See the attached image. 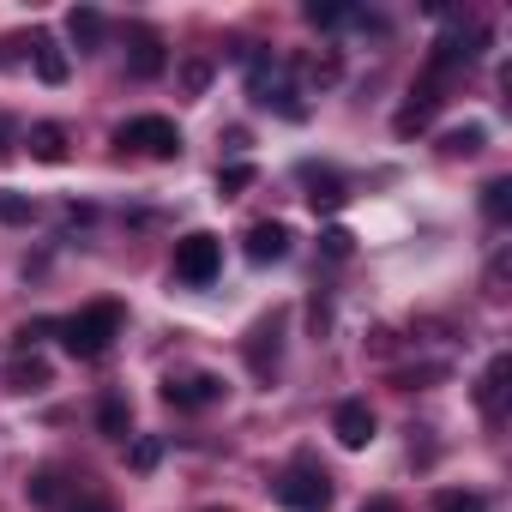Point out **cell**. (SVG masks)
I'll return each instance as SVG.
<instances>
[{
	"instance_id": "obj_31",
	"label": "cell",
	"mask_w": 512,
	"mask_h": 512,
	"mask_svg": "<svg viewBox=\"0 0 512 512\" xmlns=\"http://www.w3.org/2000/svg\"><path fill=\"white\" fill-rule=\"evenodd\" d=\"M362 512H398V500H386V494H374V500H368Z\"/></svg>"
},
{
	"instance_id": "obj_19",
	"label": "cell",
	"mask_w": 512,
	"mask_h": 512,
	"mask_svg": "<svg viewBox=\"0 0 512 512\" xmlns=\"http://www.w3.org/2000/svg\"><path fill=\"white\" fill-rule=\"evenodd\" d=\"M482 211H488L494 223H506V217H512V181H488V187H482Z\"/></svg>"
},
{
	"instance_id": "obj_4",
	"label": "cell",
	"mask_w": 512,
	"mask_h": 512,
	"mask_svg": "<svg viewBox=\"0 0 512 512\" xmlns=\"http://www.w3.org/2000/svg\"><path fill=\"white\" fill-rule=\"evenodd\" d=\"M217 272H223V241H217V235L193 229V235H181V241H175V278H181V284L205 290Z\"/></svg>"
},
{
	"instance_id": "obj_28",
	"label": "cell",
	"mask_w": 512,
	"mask_h": 512,
	"mask_svg": "<svg viewBox=\"0 0 512 512\" xmlns=\"http://www.w3.org/2000/svg\"><path fill=\"white\" fill-rule=\"evenodd\" d=\"M308 73H314L320 85H338V73H344V67H338V55H314V61H308Z\"/></svg>"
},
{
	"instance_id": "obj_17",
	"label": "cell",
	"mask_w": 512,
	"mask_h": 512,
	"mask_svg": "<svg viewBox=\"0 0 512 512\" xmlns=\"http://www.w3.org/2000/svg\"><path fill=\"white\" fill-rule=\"evenodd\" d=\"M344 199H350V193H344L338 175H308V205H314V211H338Z\"/></svg>"
},
{
	"instance_id": "obj_9",
	"label": "cell",
	"mask_w": 512,
	"mask_h": 512,
	"mask_svg": "<svg viewBox=\"0 0 512 512\" xmlns=\"http://www.w3.org/2000/svg\"><path fill=\"white\" fill-rule=\"evenodd\" d=\"M278 332H284V320L272 314V320L253 326V338H247V368L260 374V380H272V374H278Z\"/></svg>"
},
{
	"instance_id": "obj_5",
	"label": "cell",
	"mask_w": 512,
	"mask_h": 512,
	"mask_svg": "<svg viewBox=\"0 0 512 512\" xmlns=\"http://www.w3.org/2000/svg\"><path fill=\"white\" fill-rule=\"evenodd\" d=\"M115 145H133V151H145V157H157V163L181 157V133H175V121H163V115H139V121H127Z\"/></svg>"
},
{
	"instance_id": "obj_20",
	"label": "cell",
	"mask_w": 512,
	"mask_h": 512,
	"mask_svg": "<svg viewBox=\"0 0 512 512\" xmlns=\"http://www.w3.org/2000/svg\"><path fill=\"white\" fill-rule=\"evenodd\" d=\"M482 139H488L482 127H458V133L440 139V151H446V157H470V151H482Z\"/></svg>"
},
{
	"instance_id": "obj_22",
	"label": "cell",
	"mask_w": 512,
	"mask_h": 512,
	"mask_svg": "<svg viewBox=\"0 0 512 512\" xmlns=\"http://www.w3.org/2000/svg\"><path fill=\"white\" fill-rule=\"evenodd\" d=\"M344 19H356V13H350V7H338V0H308V25L332 31V25H344Z\"/></svg>"
},
{
	"instance_id": "obj_8",
	"label": "cell",
	"mask_w": 512,
	"mask_h": 512,
	"mask_svg": "<svg viewBox=\"0 0 512 512\" xmlns=\"http://www.w3.org/2000/svg\"><path fill=\"white\" fill-rule=\"evenodd\" d=\"M506 380H512V356H494V362L482 368V380H476V404H482V416H488V422H500V416H506V392H512Z\"/></svg>"
},
{
	"instance_id": "obj_12",
	"label": "cell",
	"mask_w": 512,
	"mask_h": 512,
	"mask_svg": "<svg viewBox=\"0 0 512 512\" xmlns=\"http://www.w3.org/2000/svg\"><path fill=\"white\" fill-rule=\"evenodd\" d=\"M31 61H37V79H43V85H67V73H73L67 49H61L55 37H37V43H31Z\"/></svg>"
},
{
	"instance_id": "obj_7",
	"label": "cell",
	"mask_w": 512,
	"mask_h": 512,
	"mask_svg": "<svg viewBox=\"0 0 512 512\" xmlns=\"http://www.w3.org/2000/svg\"><path fill=\"white\" fill-rule=\"evenodd\" d=\"M332 434H338V446L362 452V446L374 440V410H368L362 398H344V404L332 410Z\"/></svg>"
},
{
	"instance_id": "obj_21",
	"label": "cell",
	"mask_w": 512,
	"mask_h": 512,
	"mask_svg": "<svg viewBox=\"0 0 512 512\" xmlns=\"http://www.w3.org/2000/svg\"><path fill=\"white\" fill-rule=\"evenodd\" d=\"M61 482H67L61 470H37V476H31V500H37V506H61Z\"/></svg>"
},
{
	"instance_id": "obj_16",
	"label": "cell",
	"mask_w": 512,
	"mask_h": 512,
	"mask_svg": "<svg viewBox=\"0 0 512 512\" xmlns=\"http://www.w3.org/2000/svg\"><path fill=\"white\" fill-rule=\"evenodd\" d=\"M67 31H73L79 49H97V43H103V13H97V7H73V13H67Z\"/></svg>"
},
{
	"instance_id": "obj_10",
	"label": "cell",
	"mask_w": 512,
	"mask_h": 512,
	"mask_svg": "<svg viewBox=\"0 0 512 512\" xmlns=\"http://www.w3.org/2000/svg\"><path fill=\"white\" fill-rule=\"evenodd\" d=\"M290 253V229L284 223H253L247 229V260L253 266H272V260H284Z\"/></svg>"
},
{
	"instance_id": "obj_6",
	"label": "cell",
	"mask_w": 512,
	"mask_h": 512,
	"mask_svg": "<svg viewBox=\"0 0 512 512\" xmlns=\"http://www.w3.org/2000/svg\"><path fill=\"white\" fill-rule=\"evenodd\" d=\"M217 398H223V380L217 374H169L163 380V404H175V410H205Z\"/></svg>"
},
{
	"instance_id": "obj_29",
	"label": "cell",
	"mask_w": 512,
	"mask_h": 512,
	"mask_svg": "<svg viewBox=\"0 0 512 512\" xmlns=\"http://www.w3.org/2000/svg\"><path fill=\"white\" fill-rule=\"evenodd\" d=\"M488 296H494V302H500V296H506V253H500V260H494V266H488Z\"/></svg>"
},
{
	"instance_id": "obj_3",
	"label": "cell",
	"mask_w": 512,
	"mask_h": 512,
	"mask_svg": "<svg viewBox=\"0 0 512 512\" xmlns=\"http://www.w3.org/2000/svg\"><path fill=\"white\" fill-rule=\"evenodd\" d=\"M278 500L290 512H326L332 506V476L314 464V458H296L284 476H278Z\"/></svg>"
},
{
	"instance_id": "obj_2",
	"label": "cell",
	"mask_w": 512,
	"mask_h": 512,
	"mask_svg": "<svg viewBox=\"0 0 512 512\" xmlns=\"http://www.w3.org/2000/svg\"><path fill=\"white\" fill-rule=\"evenodd\" d=\"M61 338H67V350H73L79 362H97V356L121 338V308H115V302H97V308L73 314V320L61 326Z\"/></svg>"
},
{
	"instance_id": "obj_32",
	"label": "cell",
	"mask_w": 512,
	"mask_h": 512,
	"mask_svg": "<svg viewBox=\"0 0 512 512\" xmlns=\"http://www.w3.org/2000/svg\"><path fill=\"white\" fill-rule=\"evenodd\" d=\"M73 512H115L109 500H85V506H73Z\"/></svg>"
},
{
	"instance_id": "obj_27",
	"label": "cell",
	"mask_w": 512,
	"mask_h": 512,
	"mask_svg": "<svg viewBox=\"0 0 512 512\" xmlns=\"http://www.w3.org/2000/svg\"><path fill=\"white\" fill-rule=\"evenodd\" d=\"M241 187H253V169H247V163H235V169L217 175V193H241Z\"/></svg>"
},
{
	"instance_id": "obj_25",
	"label": "cell",
	"mask_w": 512,
	"mask_h": 512,
	"mask_svg": "<svg viewBox=\"0 0 512 512\" xmlns=\"http://www.w3.org/2000/svg\"><path fill=\"white\" fill-rule=\"evenodd\" d=\"M157 458H163V440H151V434H139V440H133V470H151Z\"/></svg>"
},
{
	"instance_id": "obj_1",
	"label": "cell",
	"mask_w": 512,
	"mask_h": 512,
	"mask_svg": "<svg viewBox=\"0 0 512 512\" xmlns=\"http://www.w3.org/2000/svg\"><path fill=\"white\" fill-rule=\"evenodd\" d=\"M235 55L247 61V91H253V103H260V109H278L284 121H302V115H308L302 91L284 79V67H278L272 55H260V49H235Z\"/></svg>"
},
{
	"instance_id": "obj_30",
	"label": "cell",
	"mask_w": 512,
	"mask_h": 512,
	"mask_svg": "<svg viewBox=\"0 0 512 512\" xmlns=\"http://www.w3.org/2000/svg\"><path fill=\"white\" fill-rule=\"evenodd\" d=\"M7 151H13V121L0 115V157H7Z\"/></svg>"
},
{
	"instance_id": "obj_15",
	"label": "cell",
	"mask_w": 512,
	"mask_h": 512,
	"mask_svg": "<svg viewBox=\"0 0 512 512\" xmlns=\"http://www.w3.org/2000/svg\"><path fill=\"white\" fill-rule=\"evenodd\" d=\"M97 428H103L109 440H127V434H133V410H127L121 392H109V398L97 404Z\"/></svg>"
},
{
	"instance_id": "obj_24",
	"label": "cell",
	"mask_w": 512,
	"mask_h": 512,
	"mask_svg": "<svg viewBox=\"0 0 512 512\" xmlns=\"http://www.w3.org/2000/svg\"><path fill=\"white\" fill-rule=\"evenodd\" d=\"M205 85H211V61H187V67H181V91H187V97H199Z\"/></svg>"
},
{
	"instance_id": "obj_23",
	"label": "cell",
	"mask_w": 512,
	"mask_h": 512,
	"mask_svg": "<svg viewBox=\"0 0 512 512\" xmlns=\"http://www.w3.org/2000/svg\"><path fill=\"white\" fill-rule=\"evenodd\" d=\"M31 211H37V205H31L25 193H0V223H31Z\"/></svg>"
},
{
	"instance_id": "obj_14",
	"label": "cell",
	"mask_w": 512,
	"mask_h": 512,
	"mask_svg": "<svg viewBox=\"0 0 512 512\" xmlns=\"http://www.w3.org/2000/svg\"><path fill=\"white\" fill-rule=\"evenodd\" d=\"M31 157L37 163H67V127H55V121L31 127Z\"/></svg>"
},
{
	"instance_id": "obj_11",
	"label": "cell",
	"mask_w": 512,
	"mask_h": 512,
	"mask_svg": "<svg viewBox=\"0 0 512 512\" xmlns=\"http://www.w3.org/2000/svg\"><path fill=\"white\" fill-rule=\"evenodd\" d=\"M163 67H169V49H163V37H157V31H133L127 73H133V79H157Z\"/></svg>"
},
{
	"instance_id": "obj_26",
	"label": "cell",
	"mask_w": 512,
	"mask_h": 512,
	"mask_svg": "<svg viewBox=\"0 0 512 512\" xmlns=\"http://www.w3.org/2000/svg\"><path fill=\"white\" fill-rule=\"evenodd\" d=\"M320 247L332 253V260H350V247H356V235H350V229H326V235H320Z\"/></svg>"
},
{
	"instance_id": "obj_13",
	"label": "cell",
	"mask_w": 512,
	"mask_h": 512,
	"mask_svg": "<svg viewBox=\"0 0 512 512\" xmlns=\"http://www.w3.org/2000/svg\"><path fill=\"white\" fill-rule=\"evenodd\" d=\"M7 386H13V392H43V386H49V362H43L37 350H25V356L7 368Z\"/></svg>"
},
{
	"instance_id": "obj_18",
	"label": "cell",
	"mask_w": 512,
	"mask_h": 512,
	"mask_svg": "<svg viewBox=\"0 0 512 512\" xmlns=\"http://www.w3.org/2000/svg\"><path fill=\"white\" fill-rule=\"evenodd\" d=\"M434 512H488V500L470 494V488H440L434 494Z\"/></svg>"
}]
</instances>
